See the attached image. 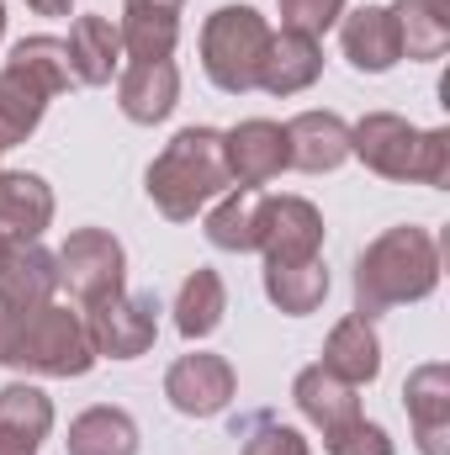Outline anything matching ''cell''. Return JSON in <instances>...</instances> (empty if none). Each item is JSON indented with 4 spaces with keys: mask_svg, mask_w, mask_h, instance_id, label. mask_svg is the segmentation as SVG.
<instances>
[{
    "mask_svg": "<svg viewBox=\"0 0 450 455\" xmlns=\"http://www.w3.org/2000/svg\"><path fill=\"white\" fill-rule=\"evenodd\" d=\"M265 48H270V21L254 5H218L202 27V69L223 96L260 91Z\"/></svg>",
    "mask_w": 450,
    "mask_h": 455,
    "instance_id": "5b68a950",
    "label": "cell"
},
{
    "mask_svg": "<svg viewBox=\"0 0 450 455\" xmlns=\"http://www.w3.org/2000/svg\"><path fill=\"white\" fill-rule=\"evenodd\" d=\"M228 313V286L218 270H207V265H197L186 281H181V297H175V329H181V339H207V334H218V323H223Z\"/></svg>",
    "mask_w": 450,
    "mask_h": 455,
    "instance_id": "44dd1931",
    "label": "cell"
},
{
    "mask_svg": "<svg viewBox=\"0 0 450 455\" xmlns=\"http://www.w3.org/2000/svg\"><path fill=\"white\" fill-rule=\"evenodd\" d=\"M281 132H286V170L329 175L350 159V122L334 112H297Z\"/></svg>",
    "mask_w": 450,
    "mask_h": 455,
    "instance_id": "7c38bea8",
    "label": "cell"
},
{
    "mask_svg": "<svg viewBox=\"0 0 450 455\" xmlns=\"http://www.w3.org/2000/svg\"><path fill=\"white\" fill-rule=\"evenodd\" d=\"M5 365L27 371V376H85L96 365V349L85 334V318L59 307V302H43V307H27L16 313L11 323V349H5Z\"/></svg>",
    "mask_w": 450,
    "mask_h": 455,
    "instance_id": "277c9868",
    "label": "cell"
},
{
    "mask_svg": "<svg viewBox=\"0 0 450 455\" xmlns=\"http://www.w3.org/2000/svg\"><path fill=\"white\" fill-rule=\"evenodd\" d=\"M59 291V259L43 243H5L0 249V302L11 313L43 307Z\"/></svg>",
    "mask_w": 450,
    "mask_h": 455,
    "instance_id": "9a60e30c",
    "label": "cell"
},
{
    "mask_svg": "<svg viewBox=\"0 0 450 455\" xmlns=\"http://www.w3.org/2000/svg\"><path fill=\"white\" fill-rule=\"evenodd\" d=\"M0 37H5V0H0Z\"/></svg>",
    "mask_w": 450,
    "mask_h": 455,
    "instance_id": "d590c367",
    "label": "cell"
},
{
    "mask_svg": "<svg viewBox=\"0 0 450 455\" xmlns=\"http://www.w3.org/2000/svg\"><path fill=\"white\" fill-rule=\"evenodd\" d=\"M37 16H75V0H27Z\"/></svg>",
    "mask_w": 450,
    "mask_h": 455,
    "instance_id": "d6a6232c",
    "label": "cell"
},
{
    "mask_svg": "<svg viewBox=\"0 0 450 455\" xmlns=\"http://www.w3.org/2000/svg\"><path fill=\"white\" fill-rule=\"evenodd\" d=\"M122 53L133 64H149V59H170L175 43H181V16H159V11H122Z\"/></svg>",
    "mask_w": 450,
    "mask_h": 455,
    "instance_id": "83f0119b",
    "label": "cell"
},
{
    "mask_svg": "<svg viewBox=\"0 0 450 455\" xmlns=\"http://www.w3.org/2000/svg\"><path fill=\"white\" fill-rule=\"evenodd\" d=\"M355 392H360V387L339 381L334 371H324V365H308V371H297V381H292V397H297L302 419L318 424V429H334V424H344V419L360 413V397H355Z\"/></svg>",
    "mask_w": 450,
    "mask_h": 455,
    "instance_id": "7402d4cb",
    "label": "cell"
},
{
    "mask_svg": "<svg viewBox=\"0 0 450 455\" xmlns=\"http://www.w3.org/2000/svg\"><path fill=\"white\" fill-rule=\"evenodd\" d=\"M48 91L43 85H32L27 75H16L11 64L0 69V154L5 148H16V143H27L32 132H37V122L48 112Z\"/></svg>",
    "mask_w": 450,
    "mask_h": 455,
    "instance_id": "d4e9b609",
    "label": "cell"
},
{
    "mask_svg": "<svg viewBox=\"0 0 450 455\" xmlns=\"http://www.w3.org/2000/svg\"><path fill=\"white\" fill-rule=\"evenodd\" d=\"M344 0H281V27H297L308 37H324L329 27H339Z\"/></svg>",
    "mask_w": 450,
    "mask_h": 455,
    "instance_id": "f546056e",
    "label": "cell"
},
{
    "mask_svg": "<svg viewBox=\"0 0 450 455\" xmlns=\"http://www.w3.org/2000/svg\"><path fill=\"white\" fill-rule=\"evenodd\" d=\"M53 259H59V286H69L85 307L107 302L127 286V254L107 228H75Z\"/></svg>",
    "mask_w": 450,
    "mask_h": 455,
    "instance_id": "8992f818",
    "label": "cell"
},
{
    "mask_svg": "<svg viewBox=\"0 0 450 455\" xmlns=\"http://www.w3.org/2000/svg\"><path fill=\"white\" fill-rule=\"evenodd\" d=\"M339 48H344V59H350L360 75H387V69L403 59L392 11H387V5L344 11V16H339Z\"/></svg>",
    "mask_w": 450,
    "mask_h": 455,
    "instance_id": "4fadbf2b",
    "label": "cell"
},
{
    "mask_svg": "<svg viewBox=\"0 0 450 455\" xmlns=\"http://www.w3.org/2000/svg\"><path fill=\"white\" fill-rule=\"evenodd\" d=\"M85 334H91L96 360L101 355L107 360H138V355H149L154 339H159V297L154 291H138V297L117 291L107 302L85 307Z\"/></svg>",
    "mask_w": 450,
    "mask_h": 455,
    "instance_id": "52a82bcc",
    "label": "cell"
},
{
    "mask_svg": "<svg viewBox=\"0 0 450 455\" xmlns=\"http://www.w3.org/2000/svg\"><path fill=\"white\" fill-rule=\"evenodd\" d=\"M16 75H27L32 85H43L48 96H64L69 91V48H64V37H21L16 48H11V59H5Z\"/></svg>",
    "mask_w": 450,
    "mask_h": 455,
    "instance_id": "4316f807",
    "label": "cell"
},
{
    "mask_svg": "<svg viewBox=\"0 0 450 455\" xmlns=\"http://www.w3.org/2000/svg\"><path fill=\"white\" fill-rule=\"evenodd\" d=\"M318 365L334 371L339 381H350V387L376 381V371H382V339H376L371 318H360V313L339 318L334 334H329V344H324V360H318Z\"/></svg>",
    "mask_w": 450,
    "mask_h": 455,
    "instance_id": "d6986e66",
    "label": "cell"
},
{
    "mask_svg": "<svg viewBox=\"0 0 450 455\" xmlns=\"http://www.w3.org/2000/svg\"><path fill=\"white\" fill-rule=\"evenodd\" d=\"M265 297H270L286 318H308V313H318L324 297H329V270H324V259L265 265Z\"/></svg>",
    "mask_w": 450,
    "mask_h": 455,
    "instance_id": "603a6c76",
    "label": "cell"
},
{
    "mask_svg": "<svg viewBox=\"0 0 450 455\" xmlns=\"http://www.w3.org/2000/svg\"><path fill=\"white\" fill-rule=\"evenodd\" d=\"M223 159H228V180L238 191H260L286 170V132L281 122L249 116L233 132H223Z\"/></svg>",
    "mask_w": 450,
    "mask_h": 455,
    "instance_id": "30bf717a",
    "label": "cell"
},
{
    "mask_svg": "<svg viewBox=\"0 0 450 455\" xmlns=\"http://www.w3.org/2000/svg\"><path fill=\"white\" fill-rule=\"evenodd\" d=\"M254 249L265 254V265H302V259H318V249H324V212H318L308 196H265V191H260Z\"/></svg>",
    "mask_w": 450,
    "mask_h": 455,
    "instance_id": "ba28073f",
    "label": "cell"
},
{
    "mask_svg": "<svg viewBox=\"0 0 450 455\" xmlns=\"http://www.w3.org/2000/svg\"><path fill=\"white\" fill-rule=\"evenodd\" d=\"M69 455H138V424L122 413V408H85L75 424H69Z\"/></svg>",
    "mask_w": 450,
    "mask_h": 455,
    "instance_id": "cb8c5ba5",
    "label": "cell"
},
{
    "mask_svg": "<svg viewBox=\"0 0 450 455\" xmlns=\"http://www.w3.org/2000/svg\"><path fill=\"white\" fill-rule=\"evenodd\" d=\"M254 218H260V191H223L218 207H207V243L228 254H249L254 249Z\"/></svg>",
    "mask_w": 450,
    "mask_h": 455,
    "instance_id": "484cf974",
    "label": "cell"
},
{
    "mask_svg": "<svg viewBox=\"0 0 450 455\" xmlns=\"http://www.w3.org/2000/svg\"><path fill=\"white\" fill-rule=\"evenodd\" d=\"M233 365H228L223 355H207V349H191V355H181L170 371H165V397H170V408L175 413H186V419H213V413H223L228 403H233Z\"/></svg>",
    "mask_w": 450,
    "mask_h": 455,
    "instance_id": "9c48e42d",
    "label": "cell"
},
{
    "mask_svg": "<svg viewBox=\"0 0 450 455\" xmlns=\"http://www.w3.org/2000/svg\"><path fill=\"white\" fill-rule=\"evenodd\" d=\"M64 48H69V75L80 85H112V75L122 69V32L112 27V16H75Z\"/></svg>",
    "mask_w": 450,
    "mask_h": 455,
    "instance_id": "ac0fdd59",
    "label": "cell"
},
{
    "mask_svg": "<svg viewBox=\"0 0 450 455\" xmlns=\"http://www.w3.org/2000/svg\"><path fill=\"white\" fill-rule=\"evenodd\" d=\"M392 21H398V43H403V59H440L450 48V0H398L387 5Z\"/></svg>",
    "mask_w": 450,
    "mask_h": 455,
    "instance_id": "ffe728a7",
    "label": "cell"
},
{
    "mask_svg": "<svg viewBox=\"0 0 450 455\" xmlns=\"http://www.w3.org/2000/svg\"><path fill=\"white\" fill-rule=\"evenodd\" d=\"M350 154L382 180H450V127H414L398 112H366L350 127Z\"/></svg>",
    "mask_w": 450,
    "mask_h": 455,
    "instance_id": "3957f363",
    "label": "cell"
},
{
    "mask_svg": "<svg viewBox=\"0 0 450 455\" xmlns=\"http://www.w3.org/2000/svg\"><path fill=\"white\" fill-rule=\"evenodd\" d=\"M175 101H181V69H175L170 59L127 64V69L117 75V107H122L127 122H138V127L165 122V116L175 112Z\"/></svg>",
    "mask_w": 450,
    "mask_h": 455,
    "instance_id": "5bb4252c",
    "label": "cell"
},
{
    "mask_svg": "<svg viewBox=\"0 0 450 455\" xmlns=\"http://www.w3.org/2000/svg\"><path fill=\"white\" fill-rule=\"evenodd\" d=\"M318 75H324V48H318V37L297 32V27L270 32L265 64H260V91H265V96H297V91H308Z\"/></svg>",
    "mask_w": 450,
    "mask_h": 455,
    "instance_id": "e0dca14e",
    "label": "cell"
},
{
    "mask_svg": "<svg viewBox=\"0 0 450 455\" xmlns=\"http://www.w3.org/2000/svg\"><path fill=\"white\" fill-rule=\"evenodd\" d=\"M244 455H313V451H308V440H302L297 429H286V424H265L254 440H244Z\"/></svg>",
    "mask_w": 450,
    "mask_h": 455,
    "instance_id": "4dcf8cb0",
    "label": "cell"
},
{
    "mask_svg": "<svg viewBox=\"0 0 450 455\" xmlns=\"http://www.w3.org/2000/svg\"><path fill=\"white\" fill-rule=\"evenodd\" d=\"M53 223V191L32 170H0V238L5 243H37Z\"/></svg>",
    "mask_w": 450,
    "mask_h": 455,
    "instance_id": "2e32d148",
    "label": "cell"
},
{
    "mask_svg": "<svg viewBox=\"0 0 450 455\" xmlns=\"http://www.w3.org/2000/svg\"><path fill=\"white\" fill-rule=\"evenodd\" d=\"M11 323H16V313L0 302V365H5V349H11Z\"/></svg>",
    "mask_w": 450,
    "mask_h": 455,
    "instance_id": "836d02e7",
    "label": "cell"
},
{
    "mask_svg": "<svg viewBox=\"0 0 450 455\" xmlns=\"http://www.w3.org/2000/svg\"><path fill=\"white\" fill-rule=\"evenodd\" d=\"M186 0H127V11H159V16H181Z\"/></svg>",
    "mask_w": 450,
    "mask_h": 455,
    "instance_id": "1f68e13d",
    "label": "cell"
},
{
    "mask_svg": "<svg viewBox=\"0 0 450 455\" xmlns=\"http://www.w3.org/2000/svg\"><path fill=\"white\" fill-rule=\"evenodd\" d=\"M403 408H408L419 455H450V365L430 360V365L408 371Z\"/></svg>",
    "mask_w": 450,
    "mask_h": 455,
    "instance_id": "8fae6325",
    "label": "cell"
},
{
    "mask_svg": "<svg viewBox=\"0 0 450 455\" xmlns=\"http://www.w3.org/2000/svg\"><path fill=\"white\" fill-rule=\"evenodd\" d=\"M324 451L329 455H392V435L371 419H344L334 429H324Z\"/></svg>",
    "mask_w": 450,
    "mask_h": 455,
    "instance_id": "f1b7e54d",
    "label": "cell"
},
{
    "mask_svg": "<svg viewBox=\"0 0 450 455\" xmlns=\"http://www.w3.org/2000/svg\"><path fill=\"white\" fill-rule=\"evenodd\" d=\"M440 286V243L430 228H387L355 259V313L376 318L403 302H424Z\"/></svg>",
    "mask_w": 450,
    "mask_h": 455,
    "instance_id": "6da1fadb",
    "label": "cell"
},
{
    "mask_svg": "<svg viewBox=\"0 0 450 455\" xmlns=\"http://www.w3.org/2000/svg\"><path fill=\"white\" fill-rule=\"evenodd\" d=\"M0 455H37V445H27V440H11V435H0Z\"/></svg>",
    "mask_w": 450,
    "mask_h": 455,
    "instance_id": "e575fe53",
    "label": "cell"
},
{
    "mask_svg": "<svg viewBox=\"0 0 450 455\" xmlns=\"http://www.w3.org/2000/svg\"><path fill=\"white\" fill-rule=\"evenodd\" d=\"M228 186V159H223V132L218 127H181L165 154L149 164V202L170 223H191L202 207H213Z\"/></svg>",
    "mask_w": 450,
    "mask_h": 455,
    "instance_id": "7a4b0ae2",
    "label": "cell"
}]
</instances>
